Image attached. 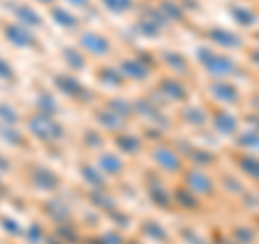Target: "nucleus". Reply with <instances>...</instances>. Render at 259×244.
<instances>
[{
  "label": "nucleus",
  "mask_w": 259,
  "mask_h": 244,
  "mask_svg": "<svg viewBox=\"0 0 259 244\" xmlns=\"http://www.w3.org/2000/svg\"><path fill=\"white\" fill-rule=\"evenodd\" d=\"M201 59H203L205 63V67L209 74H214V76H231V74H236V63H233L231 59H227V56H221V54H214V52H209V50H201Z\"/></svg>",
  "instance_id": "obj_1"
},
{
  "label": "nucleus",
  "mask_w": 259,
  "mask_h": 244,
  "mask_svg": "<svg viewBox=\"0 0 259 244\" xmlns=\"http://www.w3.org/2000/svg\"><path fill=\"white\" fill-rule=\"evenodd\" d=\"M30 128H32V132H35L37 136H41V138H56V136H61V128L52 124V121H48L44 117H35L30 121Z\"/></svg>",
  "instance_id": "obj_2"
},
{
  "label": "nucleus",
  "mask_w": 259,
  "mask_h": 244,
  "mask_svg": "<svg viewBox=\"0 0 259 244\" xmlns=\"http://www.w3.org/2000/svg\"><path fill=\"white\" fill-rule=\"evenodd\" d=\"M80 42H82V46L87 48L89 52H93V54H104V52H108V42H106V39H104L102 35L84 32Z\"/></svg>",
  "instance_id": "obj_3"
},
{
  "label": "nucleus",
  "mask_w": 259,
  "mask_h": 244,
  "mask_svg": "<svg viewBox=\"0 0 259 244\" xmlns=\"http://www.w3.org/2000/svg\"><path fill=\"white\" fill-rule=\"evenodd\" d=\"M212 39H214L216 44H223L227 48H240L242 46L238 35H233V32H229V30H223V28L212 30Z\"/></svg>",
  "instance_id": "obj_4"
},
{
  "label": "nucleus",
  "mask_w": 259,
  "mask_h": 244,
  "mask_svg": "<svg viewBox=\"0 0 259 244\" xmlns=\"http://www.w3.org/2000/svg\"><path fill=\"white\" fill-rule=\"evenodd\" d=\"M212 93L216 100H223V102H236L238 100V91H236V87H231V85H225V83H218L212 87Z\"/></svg>",
  "instance_id": "obj_5"
},
{
  "label": "nucleus",
  "mask_w": 259,
  "mask_h": 244,
  "mask_svg": "<svg viewBox=\"0 0 259 244\" xmlns=\"http://www.w3.org/2000/svg\"><path fill=\"white\" fill-rule=\"evenodd\" d=\"M188 184L192 186V190L194 192H209L212 190V182H209V177L203 175V173H192L188 175Z\"/></svg>",
  "instance_id": "obj_6"
},
{
  "label": "nucleus",
  "mask_w": 259,
  "mask_h": 244,
  "mask_svg": "<svg viewBox=\"0 0 259 244\" xmlns=\"http://www.w3.org/2000/svg\"><path fill=\"white\" fill-rule=\"evenodd\" d=\"M7 35H9L11 42L18 44V46H28V44H32L30 32L24 30V28H20V26H9V28H7Z\"/></svg>",
  "instance_id": "obj_7"
},
{
  "label": "nucleus",
  "mask_w": 259,
  "mask_h": 244,
  "mask_svg": "<svg viewBox=\"0 0 259 244\" xmlns=\"http://www.w3.org/2000/svg\"><path fill=\"white\" fill-rule=\"evenodd\" d=\"M214 126L221 130V132L231 134L233 130H236V119H233L229 112H218V115L214 117Z\"/></svg>",
  "instance_id": "obj_8"
},
{
  "label": "nucleus",
  "mask_w": 259,
  "mask_h": 244,
  "mask_svg": "<svg viewBox=\"0 0 259 244\" xmlns=\"http://www.w3.org/2000/svg\"><path fill=\"white\" fill-rule=\"evenodd\" d=\"M158 162L162 167H164L166 171H175V169H180V158L175 156L173 151H168V149H158Z\"/></svg>",
  "instance_id": "obj_9"
},
{
  "label": "nucleus",
  "mask_w": 259,
  "mask_h": 244,
  "mask_svg": "<svg viewBox=\"0 0 259 244\" xmlns=\"http://www.w3.org/2000/svg\"><path fill=\"white\" fill-rule=\"evenodd\" d=\"M240 167L244 169L250 177H255V180H259V158H255V156H246V158H242Z\"/></svg>",
  "instance_id": "obj_10"
},
{
  "label": "nucleus",
  "mask_w": 259,
  "mask_h": 244,
  "mask_svg": "<svg viewBox=\"0 0 259 244\" xmlns=\"http://www.w3.org/2000/svg\"><path fill=\"white\" fill-rule=\"evenodd\" d=\"M123 69H125V74L134 76V78H145L147 76V67H143V65H139L136 61H125Z\"/></svg>",
  "instance_id": "obj_11"
},
{
  "label": "nucleus",
  "mask_w": 259,
  "mask_h": 244,
  "mask_svg": "<svg viewBox=\"0 0 259 244\" xmlns=\"http://www.w3.org/2000/svg\"><path fill=\"white\" fill-rule=\"evenodd\" d=\"M231 13H233V18H236L240 24H253L255 22V13L250 11V9H242V7H236V9H231Z\"/></svg>",
  "instance_id": "obj_12"
},
{
  "label": "nucleus",
  "mask_w": 259,
  "mask_h": 244,
  "mask_svg": "<svg viewBox=\"0 0 259 244\" xmlns=\"http://www.w3.org/2000/svg\"><path fill=\"white\" fill-rule=\"evenodd\" d=\"M102 3L106 5V9L115 11V13H121V11H125L132 7V0H102Z\"/></svg>",
  "instance_id": "obj_13"
},
{
  "label": "nucleus",
  "mask_w": 259,
  "mask_h": 244,
  "mask_svg": "<svg viewBox=\"0 0 259 244\" xmlns=\"http://www.w3.org/2000/svg\"><path fill=\"white\" fill-rule=\"evenodd\" d=\"M18 15H20L24 22H28V24H39V15L32 11V9H28V7H20V9H18Z\"/></svg>",
  "instance_id": "obj_14"
},
{
  "label": "nucleus",
  "mask_w": 259,
  "mask_h": 244,
  "mask_svg": "<svg viewBox=\"0 0 259 244\" xmlns=\"http://www.w3.org/2000/svg\"><path fill=\"white\" fill-rule=\"evenodd\" d=\"M56 83H59L61 87H67V89H65L67 93H80V89H82V87L76 83V80H71V78H59Z\"/></svg>",
  "instance_id": "obj_15"
},
{
  "label": "nucleus",
  "mask_w": 259,
  "mask_h": 244,
  "mask_svg": "<svg viewBox=\"0 0 259 244\" xmlns=\"http://www.w3.org/2000/svg\"><path fill=\"white\" fill-rule=\"evenodd\" d=\"M54 18H56V22H59V24H63V26H74V24H76V20L71 18L69 13H65L61 9H54Z\"/></svg>",
  "instance_id": "obj_16"
},
{
  "label": "nucleus",
  "mask_w": 259,
  "mask_h": 244,
  "mask_svg": "<svg viewBox=\"0 0 259 244\" xmlns=\"http://www.w3.org/2000/svg\"><path fill=\"white\" fill-rule=\"evenodd\" d=\"M102 165L106 167L108 171H112V173H119V171H121V162L115 160L112 156H104V158H102Z\"/></svg>",
  "instance_id": "obj_17"
},
{
  "label": "nucleus",
  "mask_w": 259,
  "mask_h": 244,
  "mask_svg": "<svg viewBox=\"0 0 259 244\" xmlns=\"http://www.w3.org/2000/svg\"><path fill=\"white\" fill-rule=\"evenodd\" d=\"M74 54H76L74 50H67V52H65V59H67V61L71 63V67H82L84 61L80 59V56H74Z\"/></svg>",
  "instance_id": "obj_18"
},
{
  "label": "nucleus",
  "mask_w": 259,
  "mask_h": 244,
  "mask_svg": "<svg viewBox=\"0 0 259 244\" xmlns=\"http://www.w3.org/2000/svg\"><path fill=\"white\" fill-rule=\"evenodd\" d=\"M100 119L104 121V126H108V128H117V126H119V121H117V117H115V115H112V117L100 115Z\"/></svg>",
  "instance_id": "obj_19"
},
{
  "label": "nucleus",
  "mask_w": 259,
  "mask_h": 244,
  "mask_svg": "<svg viewBox=\"0 0 259 244\" xmlns=\"http://www.w3.org/2000/svg\"><path fill=\"white\" fill-rule=\"evenodd\" d=\"M0 76H11V67L5 61H0Z\"/></svg>",
  "instance_id": "obj_20"
},
{
  "label": "nucleus",
  "mask_w": 259,
  "mask_h": 244,
  "mask_svg": "<svg viewBox=\"0 0 259 244\" xmlns=\"http://www.w3.org/2000/svg\"><path fill=\"white\" fill-rule=\"evenodd\" d=\"M71 3H74V5H87L89 0H71Z\"/></svg>",
  "instance_id": "obj_21"
},
{
  "label": "nucleus",
  "mask_w": 259,
  "mask_h": 244,
  "mask_svg": "<svg viewBox=\"0 0 259 244\" xmlns=\"http://www.w3.org/2000/svg\"><path fill=\"white\" fill-rule=\"evenodd\" d=\"M44 3H52V0H44Z\"/></svg>",
  "instance_id": "obj_22"
}]
</instances>
